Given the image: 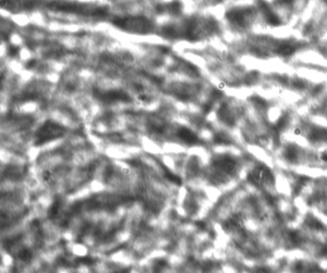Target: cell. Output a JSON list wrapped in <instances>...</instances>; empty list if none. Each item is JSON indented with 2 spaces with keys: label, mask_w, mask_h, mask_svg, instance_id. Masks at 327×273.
<instances>
[{
  "label": "cell",
  "mask_w": 327,
  "mask_h": 273,
  "mask_svg": "<svg viewBox=\"0 0 327 273\" xmlns=\"http://www.w3.org/2000/svg\"><path fill=\"white\" fill-rule=\"evenodd\" d=\"M219 166L227 173H233L236 170V163L228 156H224L218 160Z\"/></svg>",
  "instance_id": "6da1fadb"
},
{
  "label": "cell",
  "mask_w": 327,
  "mask_h": 273,
  "mask_svg": "<svg viewBox=\"0 0 327 273\" xmlns=\"http://www.w3.org/2000/svg\"><path fill=\"white\" fill-rule=\"evenodd\" d=\"M278 52H279V54L282 55V56H290V55H292L295 52V48L293 46H291V45L284 44V45H281L279 47V50H278Z\"/></svg>",
  "instance_id": "7a4b0ae2"
},
{
  "label": "cell",
  "mask_w": 327,
  "mask_h": 273,
  "mask_svg": "<svg viewBox=\"0 0 327 273\" xmlns=\"http://www.w3.org/2000/svg\"><path fill=\"white\" fill-rule=\"evenodd\" d=\"M286 158L289 160H295L296 158V150L294 147H290L286 150Z\"/></svg>",
  "instance_id": "3957f363"
},
{
  "label": "cell",
  "mask_w": 327,
  "mask_h": 273,
  "mask_svg": "<svg viewBox=\"0 0 327 273\" xmlns=\"http://www.w3.org/2000/svg\"><path fill=\"white\" fill-rule=\"evenodd\" d=\"M286 125H287V118H286V116H282L278 119V121L276 123V128L281 130L286 127Z\"/></svg>",
  "instance_id": "277c9868"
},
{
  "label": "cell",
  "mask_w": 327,
  "mask_h": 273,
  "mask_svg": "<svg viewBox=\"0 0 327 273\" xmlns=\"http://www.w3.org/2000/svg\"><path fill=\"white\" fill-rule=\"evenodd\" d=\"M214 141L217 144H226L227 143V138L225 135L222 134H217L214 137Z\"/></svg>",
  "instance_id": "5b68a950"
},
{
  "label": "cell",
  "mask_w": 327,
  "mask_h": 273,
  "mask_svg": "<svg viewBox=\"0 0 327 273\" xmlns=\"http://www.w3.org/2000/svg\"><path fill=\"white\" fill-rule=\"evenodd\" d=\"M253 100H254V102H255V103H256L258 105H260V106H264V105L266 104V102H265L263 99H261V98L256 97V98H254Z\"/></svg>",
  "instance_id": "8992f818"
},
{
  "label": "cell",
  "mask_w": 327,
  "mask_h": 273,
  "mask_svg": "<svg viewBox=\"0 0 327 273\" xmlns=\"http://www.w3.org/2000/svg\"><path fill=\"white\" fill-rule=\"evenodd\" d=\"M294 133H295L296 135H300V134H301V129H300V128H296V129L294 130Z\"/></svg>",
  "instance_id": "52a82bcc"
},
{
  "label": "cell",
  "mask_w": 327,
  "mask_h": 273,
  "mask_svg": "<svg viewBox=\"0 0 327 273\" xmlns=\"http://www.w3.org/2000/svg\"><path fill=\"white\" fill-rule=\"evenodd\" d=\"M321 158H322V160H324V161H327V152H323V153H322V155H321Z\"/></svg>",
  "instance_id": "ba28073f"
}]
</instances>
